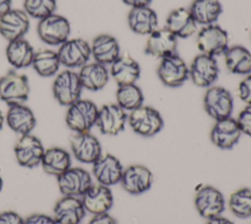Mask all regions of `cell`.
Masks as SVG:
<instances>
[{
	"label": "cell",
	"mask_w": 251,
	"mask_h": 224,
	"mask_svg": "<svg viewBox=\"0 0 251 224\" xmlns=\"http://www.w3.org/2000/svg\"><path fill=\"white\" fill-rule=\"evenodd\" d=\"M206 224H234V223L231 220H229L228 218L220 215V216L208 219Z\"/></svg>",
	"instance_id": "7bdbcfd3"
},
{
	"label": "cell",
	"mask_w": 251,
	"mask_h": 224,
	"mask_svg": "<svg viewBox=\"0 0 251 224\" xmlns=\"http://www.w3.org/2000/svg\"><path fill=\"white\" fill-rule=\"evenodd\" d=\"M71 149L75 159L85 164H93L102 155L100 141L89 132L75 133L71 138Z\"/></svg>",
	"instance_id": "9a60e30c"
},
{
	"label": "cell",
	"mask_w": 251,
	"mask_h": 224,
	"mask_svg": "<svg viewBox=\"0 0 251 224\" xmlns=\"http://www.w3.org/2000/svg\"><path fill=\"white\" fill-rule=\"evenodd\" d=\"M228 206L231 213L238 218L251 217V189L241 188L232 193Z\"/></svg>",
	"instance_id": "e575fe53"
},
{
	"label": "cell",
	"mask_w": 251,
	"mask_h": 224,
	"mask_svg": "<svg viewBox=\"0 0 251 224\" xmlns=\"http://www.w3.org/2000/svg\"><path fill=\"white\" fill-rule=\"evenodd\" d=\"M82 85L78 73L73 70H64L60 72L52 85V91L55 99L63 106H70L80 98Z\"/></svg>",
	"instance_id": "5b68a950"
},
{
	"label": "cell",
	"mask_w": 251,
	"mask_h": 224,
	"mask_svg": "<svg viewBox=\"0 0 251 224\" xmlns=\"http://www.w3.org/2000/svg\"><path fill=\"white\" fill-rule=\"evenodd\" d=\"M78 77L83 88L90 91H98L107 84L109 72L105 65L97 62L86 63L80 67Z\"/></svg>",
	"instance_id": "f1b7e54d"
},
{
	"label": "cell",
	"mask_w": 251,
	"mask_h": 224,
	"mask_svg": "<svg viewBox=\"0 0 251 224\" xmlns=\"http://www.w3.org/2000/svg\"><path fill=\"white\" fill-rule=\"evenodd\" d=\"M238 95L244 103H246L247 105H251V74L247 75L239 83Z\"/></svg>",
	"instance_id": "74e56055"
},
{
	"label": "cell",
	"mask_w": 251,
	"mask_h": 224,
	"mask_svg": "<svg viewBox=\"0 0 251 224\" xmlns=\"http://www.w3.org/2000/svg\"><path fill=\"white\" fill-rule=\"evenodd\" d=\"M203 103L206 113L215 121L231 116L233 98L231 93L223 86L212 85L208 87Z\"/></svg>",
	"instance_id": "52a82bcc"
},
{
	"label": "cell",
	"mask_w": 251,
	"mask_h": 224,
	"mask_svg": "<svg viewBox=\"0 0 251 224\" xmlns=\"http://www.w3.org/2000/svg\"><path fill=\"white\" fill-rule=\"evenodd\" d=\"M125 4L131 8H137V7H145L149 6V4L153 0H122Z\"/></svg>",
	"instance_id": "b9f144b4"
},
{
	"label": "cell",
	"mask_w": 251,
	"mask_h": 224,
	"mask_svg": "<svg viewBox=\"0 0 251 224\" xmlns=\"http://www.w3.org/2000/svg\"><path fill=\"white\" fill-rule=\"evenodd\" d=\"M81 201L85 211L97 215L107 213L113 206L114 196L109 187L92 184L81 196Z\"/></svg>",
	"instance_id": "d6986e66"
},
{
	"label": "cell",
	"mask_w": 251,
	"mask_h": 224,
	"mask_svg": "<svg viewBox=\"0 0 251 224\" xmlns=\"http://www.w3.org/2000/svg\"><path fill=\"white\" fill-rule=\"evenodd\" d=\"M29 92V82L25 75L11 70L0 78V99L9 106L25 103Z\"/></svg>",
	"instance_id": "7a4b0ae2"
},
{
	"label": "cell",
	"mask_w": 251,
	"mask_h": 224,
	"mask_svg": "<svg viewBox=\"0 0 251 224\" xmlns=\"http://www.w3.org/2000/svg\"><path fill=\"white\" fill-rule=\"evenodd\" d=\"M166 28L179 38H187L197 30V24L193 20L189 10L177 8L173 10L166 21Z\"/></svg>",
	"instance_id": "4316f807"
},
{
	"label": "cell",
	"mask_w": 251,
	"mask_h": 224,
	"mask_svg": "<svg viewBox=\"0 0 251 224\" xmlns=\"http://www.w3.org/2000/svg\"><path fill=\"white\" fill-rule=\"evenodd\" d=\"M40 165L45 173L57 178L72 167L71 154L62 147H49L45 149Z\"/></svg>",
	"instance_id": "83f0119b"
},
{
	"label": "cell",
	"mask_w": 251,
	"mask_h": 224,
	"mask_svg": "<svg viewBox=\"0 0 251 224\" xmlns=\"http://www.w3.org/2000/svg\"><path fill=\"white\" fill-rule=\"evenodd\" d=\"M177 37L168 28H157L148 35L145 52L156 58H164L176 52Z\"/></svg>",
	"instance_id": "7402d4cb"
},
{
	"label": "cell",
	"mask_w": 251,
	"mask_h": 224,
	"mask_svg": "<svg viewBox=\"0 0 251 224\" xmlns=\"http://www.w3.org/2000/svg\"><path fill=\"white\" fill-rule=\"evenodd\" d=\"M56 7L57 0H24V11L38 20L55 13Z\"/></svg>",
	"instance_id": "d590c367"
},
{
	"label": "cell",
	"mask_w": 251,
	"mask_h": 224,
	"mask_svg": "<svg viewBox=\"0 0 251 224\" xmlns=\"http://www.w3.org/2000/svg\"><path fill=\"white\" fill-rule=\"evenodd\" d=\"M98 109L93 101L79 98L68 107L66 124L75 133L90 132L96 125Z\"/></svg>",
	"instance_id": "6da1fadb"
},
{
	"label": "cell",
	"mask_w": 251,
	"mask_h": 224,
	"mask_svg": "<svg viewBox=\"0 0 251 224\" xmlns=\"http://www.w3.org/2000/svg\"><path fill=\"white\" fill-rule=\"evenodd\" d=\"M25 224H57L53 216L43 213H34L25 219Z\"/></svg>",
	"instance_id": "ab89813d"
},
{
	"label": "cell",
	"mask_w": 251,
	"mask_h": 224,
	"mask_svg": "<svg viewBox=\"0 0 251 224\" xmlns=\"http://www.w3.org/2000/svg\"><path fill=\"white\" fill-rule=\"evenodd\" d=\"M123 172L121 161L110 153L102 154L92 164V174L97 183L109 188L121 182Z\"/></svg>",
	"instance_id": "2e32d148"
},
{
	"label": "cell",
	"mask_w": 251,
	"mask_h": 224,
	"mask_svg": "<svg viewBox=\"0 0 251 224\" xmlns=\"http://www.w3.org/2000/svg\"><path fill=\"white\" fill-rule=\"evenodd\" d=\"M117 104L125 111H132L143 105L144 96L141 88L135 84L119 85L116 92Z\"/></svg>",
	"instance_id": "836d02e7"
},
{
	"label": "cell",
	"mask_w": 251,
	"mask_h": 224,
	"mask_svg": "<svg viewBox=\"0 0 251 224\" xmlns=\"http://www.w3.org/2000/svg\"><path fill=\"white\" fill-rule=\"evenodd\" d=\"M196 43L201 53L216 57L224 54L228 48V35L223 28L213 24L199 30Z\"/></svg>",
	"instance_id": "ba28073f"
},
{
	"label": "cell",
	"mask_w": 251,
	"mask_h": 224,
	"mask_svg": "<svg viewBox=\"0 0 251 224\" xmlns=\"http://www.w3.org/2000/svg\"><path fill=\"white\" fill-rule=\"evenodd\" d=\"M226 69L235 75H249L251 73V52L241 45H233L224 53Z\"/></svg>",
	"instance_id": "1f68e13d"
},
{
	"label": "cell",
	"mask_w": 251,
	"mask_h": 224,
	"mask_svg": "<svg viewBox=\"0 0 251 224\" xmlns=\"http://www.w3.org/2000/svg\"><path fill=\"white\" fill-rule=\"evenodd\" d=\"M45 148L41 140L31 134L21 136L14 146L17 162L25 168H34L41 163Z\"/></svg>",
	"instance_id": "7c38bea8"
},
{
	"label": "cell",
	"mask_w": 251,
	"mask_h": 224,
	"mask_svg": "<svg viewBox=\"0 0 251 224\" xmlns=\"http://www.w3.org/2000/svg\"><path fill=\"white\" fill-rule=\"evenodd\" d=\"M189 12L197 25L209 26L215 24L223 12L219 0H194Z\"/></svg>",
	"instance_id": "4dcf8cb0"
},
{
	"label": "cell",
	"mask_w": 251,
	"mask_h": 224,
	"mask_svg": "<svg viewBox=\"0 0 251 224\" xmlns=\"http://www.w3.org/2000/svg\"><path fill=\"white\" fill-rule=\"evenodd\" d=\"M88 224H118V223L116 219L107 212V213L93 215V217L89 220Z\"/></svg>",
	"instance_id": "60d3db41"
},
{
	"label": "cell",
	"mask_w": 251,
	"mask_h": 224,
	"mask_svg": "<svg viewBox=\"0 0 251 224\" xmlns=\"http://www.w3.org/2000/svg\"><path fill=\"white\" fill-rule=\"evenodd\" d=\"M194 204L200 216L208 220L223 214L226 200L221 191L213 186L205 185L196 191Z\"/></svg>",
	"instance_id": "8992f818"
},
{
	"label": "cell",
	"mask_w": 251,
	"mask_h": 224,
	"mask_svg": "<svg viewBox=\"0 0 251 224\" xmlns=\"http://www.w3.org/2000/svg\"><path fill=\"white\" fill-rule=\"evenodd\" d=\"M4 122H5V117L2 113V111L0 110V130L3 128V125H4Z\"/></svg>",
	"instance_id": "f6af8a7d"
},
{
	"label": "cell",
	"mask_w": 251,
	"mask_h": 224,
	"mask_svg": "<svg viewBox=\"0 0 251 224\" xmlns=\"http://www.w3.org/2000/svg\"><path fill=\"white\" fill-rule=\"evenodd\" d=\"M12 0H0V18L12 8Z\"/></svg>",
	"instance_id": "ee69618b"
},
{
	"label": "cell",
	"mask_w": 251,
	"mask_h": 224,
	"mask_svg": "<svg viewBox=\"0 0 251 224\" xmlns=\"http://www.w3.org/2000/svg\"><path fill=\"white\" fill-rule=\"evenodd\" d=\"M34 52L30 43L23 37L8 42L6 58L15 69H23L31 66Z\"/></svg>",
	"instance_id": "f546056e"
},
{
	"label": "cell",
	"mask_w": 251,
	"mask_h": 224,
	"mask_svg": "<svg viewBox=\"0 0 251 224\" xmlns=\"http://www.w3.org/2000/svg\"><path fill=\"white\" fill-rule=\"evenodd\" d=\"M129 28L141 35H149L158 26V17L156 12L149 6L131 8L127 16Z\"/></svg>",
	"instance_id": "484cf974"
},
{
	"label": "cell",
	"mask_w": 251,
	"mask_h": 224,
	"mask_svg": "<svg viewBox=\"0 0 251 224\" xmlns=\"http://www.w3.org/2000/svg\"><path fill=\"white\" fill-rule=\"evenodd\" d=\"M58 53L51 49H41L34 52L31 66L34 71L43 78L53 77L60 68Z\"/></svg>",
	"instance_id": "d6a6232c"
},
{
	"label": "cell",
	"mask_w": 251,
	"mask_h": 224,
	"mask_svg": "<svg viewBox=\"0 0 251 224\" xmlns=\"http://www.w3.org/2000/svg\"><path fill=\"white\" fill-rule=\"evenodd\" d=\"M0 224H25V219L19 213L7 210L0 213Z\"/></svg>",
	"instance_id": "f35d334b"
},
{
	"label": "cell",
	"mask_w": 251,
	"mask_h": 224,
	"mask_svg": "<svg viewBox=\"0 0 251 224\" xmlns=\"http://www.w3.org/2000/svg\"><path fill=\"white\" fill-rule=\"evenodd\" d=\"M91 55L95 62L102 65H111L120 55L118 40L110 34L97 35L90 44Z\"/></svg>",
	"instance_id": "d4e9b609"
},
{
	"label": "cell",
	"mask_w": 251,
	"mask_h": 224,
	"mask_svg": "<svg viewBox=\"0 0 251 224\" xmlns=\"http://www.w3.org/2000/svg\"><path fill=\"white\" fill-rule=\"evenodd\" d=\"M127 114L117 103L105 104L98 109L96 126L103 135L117 136L124 131Z\"/></svg>",
	"instance_id": "4fadbf2b"
},
{
	"label": "cell",
	"mask_w": 251,
	"mask_h": 224,
	"mask_svg": "<svg viewBox=\"0 0 251 224\" xmlns=\"http://www.w3.org/2000/svg\"><path fill=\"white\" fill-rule=\"evenodd\" d=\"M2 188H3V180H2V178H1V176H0V192H1Z\"/></svg>",
	"instance_id": "bcb514c9"
},
{
	"label": "cell",
	"mask_w": 251,
	"mask_h": 224,
	"mask_svg": "<svg viewBox=\"0 0 251 224\" xmlns=\"http://www.w3.org/2000/svg\"><path fill=\"white\" fill-rule=\"evenodd\" d=\"M110 66V74L118 85L135 84L139 79V64L128 54H121Z\"/></svg>",
	"instance_id": "cb8c5ba5"
},
{
	"label": "cell",
	"mask_w": 251,
	"mask_h": 224,
	"mask_svg": "<svg viewBox=\"0 0 251 224\" xmlns=\"http://www.w3.org/2000/svg\"><path fill=\"white\" fill-rule=\"evenodd\" d=\"M241 134L236 119L230 116L216 121L212 128L210 139L217 147L230 149L238 142Z\"/></svg>",
	"instance_id": "ac0fdd59"
},
{
	"label": "cell",
	"mask_w": 251,
	"mask_h": 224,
	"mask_svg": "<svg viewBox=\"0 0 251 224\" xmlns=\"http://www.w3.org/2000/svg\"><path fill=\"white\" fill-rule=\"evenodd\" d=\"M5 120L9 128L21 136L31 134L36 125L32 110L25 103L10 105Z\"/></svg>",
	"instance_id": "603a6c76"
},
{
	"label": "cell",
	"mask_w": 251,
	"mask_h": 224,
	"mask_svg": "<svg viewBox=\"0 0 251 224\" xmlns=\"http://www.w3.org/2000/svg\"><path fill=\"white\" fill-rule=\"evenodd\" d=\"M127 122L135 134L144 138L155 136L164 126V120L159 111L146 105L130 111L127 115Z\"/></svg>",
	"instance_id": "3957f363"
},
{
	"label": "cell",
	"mask_w": 251,
	"mask_h": 224,
	"mask_svg": "<svg viewBox=\"0 0 251 224\" xmlns=\"http://www.w3.org/2000/svg\"><path fill=\"white\" fill-rule=\"evenodd\" d=\"M219 75V66L216 58L204 53L194 57L190 68L189 77L192 83L199 87H210Z\"/></svg>",
	"instance_id": "5bb4252c"
},
{
	"label": "cell",
	"mask_w": 251,
	"mask_h": 224,
	"mask_svg": "<svg viewBox=\"0 0 251 224\" xmlns=\"http://www.w3.org/2000/svg\"><path fill=\"white\" fill-rule=\"evenodd\" d=\"M37 34L44 43L60 46L70 38L71 24L67 18L53 13L39 20Z\"/></svg>",
	"instance_id": "277c9868"
},
{
	"label": "cell",
	"mask_w": 251,
	"mask_h": 224,
	"mask_svg": "<svg viewBox=\"0 0 251 224\" xmlns=\"http://www.w3.org/2000/svg\"><path fill=\"white\" fill-rule=\"evenodd\" d=\"M29 28V17L21 9H11L0 18V34L8 42L23 38Z\"/></svg>",
	"instance_id": "ffe728a7"
},
{
	"label": "cell",
	"mask_w": 251,
	"mask_h": 224,
	"mask_svg": "<svg viewBox=\"0 0 251 224\" xmlns=\"http://www.w3.org/2000/svg\"><path fill=\"white\" fill-rule=\"evenodd\" d=\"M153 181L154 178L150 169L144 165L133 164L124 169L120 183L126 193L136 196L147 192Z\"/></svg>",
	"instance_id": "e0dca14e"
},
{
	"label": "cell",
	"mask_w": 251,
	"mask_h": 224,
	"mask_svg": "<svg viewBox=\"0 0 251 224\" xmlns=\"http://www.w3.org/2000/svg\"><path fill=\"white\" fill-rule=\"evenodd\" d=\"M57 53L61 65L69 69H75L80 68L88 62L91 56V48L90 44L83 38H69L60 45Z\"/></svg>",
	"instance_id": "30bf717a"
},
{
	"label": "cell",
	"mask_w": 251,
	"mask_h": 224,
	"mask_svg": "<svg viewBox=\"0 0 251 224\" xmlns=\"http://www.w3.org/2000/svg\"><path fill=\"white\" fill-rule=\"evenodd\" d=\"M57 184L64 196H81L93 184L88 171L80 167H70L57 177Z\"/></svg>",
	"instance_id": "8fae6325"
},
{
	"label": "cell",
	"mask_w": 251,
	"mask_h": 224,
	"mask_svg": "<svg viewBox=\"0 0 251 224\" xmlns=\"http://www.w3.org/2000/svg\"><path fill=\"white\" fill-rule=\"evenodd\" d=\"M157 74L161 82L170 87H177L189 77V68L184 60L176 53L161 59Z\"/></svg>",
	"instance_id": "9c48e42d"
},
{
	"label": "cell",
	"mask_w": 251,
	"mask_h": 224,
	"mask_svg": "<svg viewBox=\"0 0 251 224\" xmlns=\"http://www.w3.org/2000/svg\"><path fill=\"white\" fill-rule=\"evenodd\" d=\"M84 215L85 208L77 196H64L53 209V217L57 224H79Z\"/></svg>",
	"instance_id": "44dd1931"
},
{
	"label": "cell",
	"mask_w": 251,
	"mask_h": 224,
	"mask_svg": "<svg viewBox=\"0 0 251 224\" xmlns=\"http://www.w3.org/2000/svg\"><path fill=\"white\" fill-rule=\"evenodd\" d=\"M242 134L251 137V105H246L236 119Z\"/></svg>",
	"instance_id": "8d00e7d4"
}]
</instances>
